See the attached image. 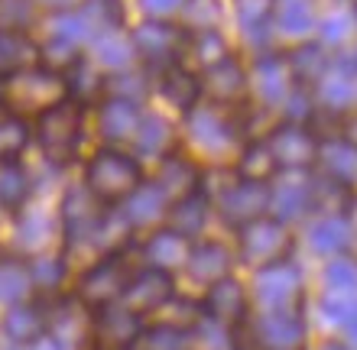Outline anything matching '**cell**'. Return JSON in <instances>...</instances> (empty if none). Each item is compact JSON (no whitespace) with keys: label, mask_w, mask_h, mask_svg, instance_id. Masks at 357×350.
Returning <instances> with one entry per match:
<instances>
[{"label":"cell","mask_w":357,"mask_h":350,"mask_svg":"<svg viewBox=\"0 0 357 350\" xmlns=\"http://www.w3.org/2000/svg\"><path fill=\"white\" fill-rule=\"evenodd\" d=\"M244 107H215L198 104L182 117V150L192 159H227L237 156L241 146L254 136H247Z\"/></svg>","instance_id":"obj_1"},{"label":"cell","mask_w":357,"mask_h":350,"mask_svg":"<svg viewBox=\"0 0 357 350\" xmlns=\"http://www.w3.org/2000/svg\"><path fill=\"white\" fill-rule=\"evenodd\" d=\"M85 120L88 107L75 97H66L29 123V133H33V143H36L43 162H49L52 169H66L78 162L82 143H85Z\"/></svg>","instance_id":"obj_2"},{"label":"cell","mask_w":357,"mask_h":350,"mask_svg":"<svg viewBox=\"0 0 357 350\" xmlns=\"http://www.w3.org/2000/svg\"><path fill=\"white\" fill-rule=\"evenodd\" d=\"M143 182H146L143 159H137L133 150L123 146H98L85 159V172H82V185L104 208H121Z\"/></svg>","instance_id":"obj_3"},{"label":"cell","mask_w":357,"mask_h":350,"mask_svg":"<svg viewBox=\"0 0 357 350\" xmlns=\"http://www.w3.org/2000/svg\"><path fill=\"white\" fill-rule=\"evenodd\" d=\"M0 95H3V104H7L10 117L33 123L43 111H49L59 101H66L68 85L62 72H52V68L33 62L26 68L0 75Z\"/></svg>","instance_id":"obj_4"},{"label":"cell","mask_w":357,"mask_h":350,"mask_svg":"<svg viewBox=\"0 0 357 350\" xmlns=\"http://www.w3.org/2000/svg\"><path fill=\"white\" fill-rule=\"evenodd\" d=\"M137 266L130 263V250H117V253H104L98 260L82 269V276L75 279V295L78 302L85 305L88 312H98V308H107V305H117L123 299V289L130 283V276Z\"/></svg>","instance_id":"obj_5"},{"label":"cell","mask_w":357,"mask_h":350,"mask_svg":"<svg viewBox=\"0 0 357 350\" xmlns=\"http://www.w3.org/2000/svg\"><path fill=\"white\" fill-rule=\"evenodd\" d=\"M185 39L188 33L172 19H143L130 29L133 52L146 75H160L162 68L178 65L185 52Z\"/></svg>","instance_id":"obj_6"},{"label":"cell","mask_w":357,"mask_h":350,"mask_svg":"<svg viewBox=\"0 0 357 350\" xmlns=\"http://www.w3.org/2000/svg\"><path fill=\"white\" fill-rule=\"evenodd\" d=\"M237 260L254 269H264V266L282 263L292 256V230L286 224H280L276 218H260L254 224L237 230Z\"/></svg>","instance_id":"obj_7"},{"label":"cell","mask_w":357,"mask_h":350,"mask_svg":"<svg viewBox=\"0 0 357 350\" xmlns=\"http://www.w3.org/2000/svg\"><path fill=\"white\" fill-rule=\"evenodd\" d=\"M172 299H176V276L143 263L133 269L130 283L123 289L121 305H127L133 315H140L143 321H146L153 315H160Z\"/></svg>","instance_id":"obj_8"},{"label":"cell","mask_w":357,"mask_h":350,"mask_svg":"<svg viewBox=\"0 0 357 350\" xmlns=\"http://www.w3.org/2000/svg\"><path fill=\"white\" fill-rule=\"evenodd\" d=\"M254 299L264 312H282L299 308L302 302V273L292 260L264 266L254 273Z\"/></svg>","instance_id":"obj_9"},{"label":"cell","mask_w":357,"mask_h":350,"mask_svg":"<svg viewBox=\"0 0 357 350\" xmlns=\"http://www.w3.org/2000/svg\"><path fill=\"white\" fill-rule=\"evenodd\" d=\"M250 97V68L241 62L237 52L218 62L215 68L202 72V101L215 107H244Z\"/></svg>","instance_id":"obj_10"},{"label":"cell","mask_w":357,"mask_h":350,"mask_svg":"<svg viewBox=\"0 0 357 350\" xmlns=\"http://www.w3.org/2000/svg\"><path fill=\"white\" fill-rule=\"evenodd\" d=\"M215 211L221 214V221H225L227 228H234V230L247 228V224L266 218V211H270V185L234 179L215 198Z\"/></svg>","instance_id":"obj_11"},{"label":"cell","mask_w":357,"mask_h":350,"mask_svg":"<svg viewBox=\"0 0 357 350\" xmlns=\"http://www.w3.org/2000/svg\"><path fill=\"white\" fill-rule=\"evenodd\" d=\"M264 140L273 150L276 162H280V169L302 172V169H309V166H315L319 140H315V133H312L305 123L280 120L276 127H270V133H266Z\"/></svg>","instance_id":"obj_12"},{"label":"cell","mask_w":357,"mask_h":350,"mask_svg":"<svg viewBox=\"0 0 357 350\" xmlns=\"http://www.w3.org/2000/svg\"><path fill=\"white\" fill-rule=\"evenodd\" d=\"M198 305H202V315L208 321H218L225 328H244L247 315H250V292L237 276H227L221 283L208 285Z\"/></svg>","instance_id":"obj_13"},{"label":"cell","mask_w":357,"mask_h":350,"mask_svg":"<svg viewBox=\"0 0 357 350\" xmlns=\"http://www.w3.org/2000/svg\"><path fill=\"white\" fill-rule=\"evenodd\" d=\"M143 318L133 315L127 305H107L91 312V344L94 350H123L133 347L143 331Z\"/></svg>","instance_id":"obj_14"},{"label":"cell","mask_w":357,"mask_h":350,"mask_svg":"<svg viewBox=\"0 0 357 350\" xmlns=\"http://www.w3.org/2000/svg\"><path fill=\"white\" fill-rule=\"evenodd\" d=\"M250 341L264 350H302L305 344V318L299 308H282V312H260L254 321Z\"/></svg>","instance_id":"obj_15"},{"label":"cell","mask_w":357,"mask_h":350,"mask_svg":"<svg viewBox=\"0 0 357 350\" xmlns=\"http://www.w3.org/2000/svg\"><path fill=\"white\" fill-rule=\"evenodd\" d=\"M0 331L7 337V344L17 347H33L39 337H46L49 331V302L46 299H26V302L13 305L0 318Z\"/></svg>","instance_id":"obj_16"},{"label":"cell","mask_w":357,"mask_h":350,"mask_svg":"<svg viewBox=\"0 0 357 350\" xmlns=\"http://www.w3.org/2000/svg\"><path fill=\"white\" fill-rule=\"evenodd\" d=\"M98 107V133L104 136V146H123L133 143L137 130L143 120V107L133 101H121V97H104Z\"/></svg>","instance_id":"obj_17"},{"label":"cell","mask_w":357,"mask_h":350,"mask_svg":"<svg viewBox=\"0 0 357 350\" xmlns=\"http://www.w3.org/2000/svg\"><path fill=\"white\" fill-rule=\"evenodd\" d=\"M234 260H237V253L227 244H221V240H195L192 250H188L185 269L195 283H202L208 289V285H215L231 276Z\"/></svg>","instance_id":"obj_18"},{"label":"cell","mask_w":357,"mask_h":350,"mask_svg":"<svg viewBox=\"0 0 357 350\" xmlns=\"http://www.w3.org/2000/svg\"><path fill=\"white\" fill-rule=\"evenodd\" d=\"M211 214H215V201L208 198L202 189H195V191H188V195L172 201L169 211H166L162 228L176 230V234H182L185 240L195 244V240H202V234H205Z\"/></svg>","instance_id":"obj_19"},{"label":"cell","mask_w":357,"mask_h":350,"mask_svg":"<svg viewBox=\"0 0 357 350\" xmlns=\"http://www.w3.org/2000/svg\"><path fill=\"white\" fill-rule=\"evenodd\" d=\"M250 88H257V95L264 104H286V97L296 85L289 78V65H286V56L280 52H260L250 68Z\"/></svg>","instance_id":"obj_20"},{"label":"cell","mask_w":357,"mask_h":350,"mask_svg":"<svg viewBox=\"0 0 357 350\" xmlns=\"http://www.w3.org/2000/svg\"><path fill=\"white\" fill-rule=\"evenodd\" d=\"M156 91H160L162 101L172 111H178V114L185 117L188 111H195L202 104V75L178 62V65L162 68L160 75H156Z\"/></svg>","instance_id":"obj_21"},{"label":"cell","mask_w":357,"mask_h":350,"mask_svg":"<svg viewBox=\"0 0 357 350\" xmlns=\"http://www.w3.org/2000/svg\"><path fill=\"white\" fill-rule=\"evenodd\" d=\"M202 162L192 159L182 146L178 150H172L169 156H162L160 159V172H156V185H160L166 195H169V201L182 198V195H188V191L202 189Z\"/></svg>","instance_id":"obj_22"},{"label":"cell","mask_w":357,"mask_h":350,"mask_svg":"<svg viewBox=\"0 0 357 350\" xmlns=\"http://www.w3.org/2000/svg\"><path fill=\"white\" fill-rule=\"evenodd\" d=\"M169 195L156 185V182H143L140 189L133 191L130 198L123 201L121 208V218L127 221V228L137 234V230L143 228H153V224H160V221H166V211H169Z\"/></svg>","instance_id":"obj_23"},{"label":"cell","mask_w":357,"mask_h":350,"mask_svg":"<svg viewBox=\"0 0 357 350\" xmlns=\"http://www.w3.org/2000/svg\"><path fill=\"white\" fill-rule=\"evenodd\" d=\"M315 208V191H312L309 179H286L280 185H270V218L289 228L292 221L305 218Z\"/></svg>","instance_id":"obj_24"},{"label":"cell","mask_w":357,"mask_h":350,"mask_svg":"<svg viewBox=\"0 0 357 350\" xmlns=\"http://www.w3.org/2000/svg\"><path fill=\"white\" fill-rule=\"evenodd\" d=\"M286 65H289L292 85L305 88V91H315V85L328 75L331 58H328V52H325L321 42H315V39H302V42H296V46L286 52Z\"/></svg>","instance_id":"obj_25"},{"label":"cell","mask_w":357,"mask_h":350,"mask_svg":"<svg viewBox=\"0 0 357 350\" xmlns=\"http://www.w3.org/2000/svg\"><path fill=\"white\" fill-rule=\"evenodd\" d=\"M188 250H192V240H185L182 234L169 228L153 230L146 240L140 244V256L146 266H156V269H166V273L176 276V269H185Z\"/></svg>","instance_id":"obj_26"},{"label":"cell","mask_w":357,"mask_h":350,"mask_svg":"<svg viewBox=\"0 0 357 350\" xmlns=\"http://www.w3.org/2000/svg\"><path fill=\"white\" fill-rule=\"evenodd\" d=\"M133 156L137 159H162V156H169L172 150H178V133L166 117L160 114H143L140 120V130L133 136Z\"/></svg>","instance_id":"obj_27"},{"label":"cell","mask_w":357,"mask_h":350,"mask_svg":"<svg viewBox=\"0 0 357 350\" xmlns=\"http://www.w3.org/2000/svg\"><path fill=\"white\" fill-rule=\"evenodd\" d=\"M234 175L244 182H257V185H270L276 175H280V162L273 156V150L266 146V140L254 136V140H247L241 146V152L234 156Z\"/></svg>","instance_id":"obj_28"},{"label":"cell","mask_w":357,"mask_h":350,"mask_svg":"<svg viewBox=\"0 0 357 350\" xmlns=\"http://www.w3.org/2000/svg\"><path fill=\"white\" fill-rule=\"evenodd\" d=\"M26 269H29V283H33V295L36 299H56L62 295V285L68 279V260L66 253H36L26 256Z\"/></svg>","instance_id":"obj_29"},{"label":"cell","mask_w":357,"mask_h":350,"mask_svg":"<svg viewBox=\"0 0 357 350\" xmlns=\"http://www.w3.org/2000/svg\"><path fill=\"white\" fill-rule=\"evenodd\" d=\"M33 172L23 166V159H7L0 162V211L7 214H20L33 198Z\"/></svg>","instance_id":"obj_30"},{"label":"cell","mask_w":357,"mask_h":350,"mask_svg":"<svg viewBox=\"0 0 357 350\" xmlns=\"http://www.w3.org/2000/svg\"><path fill=\"white\" fill-rule=\"evenodd\" d=\"M315 166L321 169V175L335 185H344L351 189L357 179V152L351 150L348 143L335 136V140H321L319 143V156H315Z\"/></svg>","instance_id":"obj_31"},{"label":"cell","mask_w":357,"mask_h":350,"mask_svg":"<svg viewBox=\"0 0 357 350\" xmlns=\"http://www.w3.org/2000/svg\"><path fill=\"white\" fill-rule=\"evenodd\" d=\"M88 56H91L107 75H117V72H127V68L137 65V52H133L130 33H123V29H114V33L98 36L91 46H88Z\"/></svg>","instance_id":"obj_32"},{"label":"cell","mask_w":357,"mask_h":350,"mask_svg":"<svg viewBox=\"0 0 357 350\" xmlns=\"http://www.w3.org/2000/svg\"><path fill=\"white\" fill-rule=\"evenodd\" d=\"M52 237L59 234V214H49V211H36V208H23L17 214V240L29 250V256L46 253Z\"/></svg>","instance_id":"obj_33"},{"label":"cell","mask_w":357,"mask_h":350,"mask_svg":"<svg viewBox=\"0 0 357 350\" xmlns=\"http://www.w3.org/2000/svg\"><path fill=\"white\" fill-rule=\"evenodd\" d=\"M234 49L221 36V29H211V33H195V36L185 39V52H182V65H188L192 72H208L215 68L218 62H225Z\"/></svg>","instance_id":"obj_34"},{"label":"cell","mask_w":357,"mask_h":350,"mask_svg":"<svg viewBox=\"0 0 357 350\" xmlns=\"http://www.w3.org/2000/svg\"><path fill=\"white\" fill-rule=\"evenodd\" d=\"M351 244V221L348 214H325L312 221L309 228V246L321 256H338Z\"/></svg>","instance_id":"obj_35"},{"label":"cell","mask_w":357,"mask_h":350,"mask_svg":"<svg viewBox=\"0 0 357 350\" xmlns=\"http://www.w3.org/2000/svg\"><path fill=\"white\" fill-rule=\"evenodd\" d=\"M33 299V283H29L26 260L20 256H0V308L7 312L13 305Z\"/></svg>","instance_id":"obj_36"},{"label":"cell","mask_w":357,"mask_h":350,"mask_svg":"<svg viewBox=\"0 0 357 350\" xmlns=\"http://www.w3.org/2000/svg\"><path fill=\"white\" fill-rule=\"evenodd\" d=\"M234 13L250 42H260V39L266 42L273 26V13H276V0H234Z\"/></svg>","instance_id":"obj_37"},{"label":"cell","mask_w":357,"mask_h":350,"mask_svg":"<svg viewBox=\"0 0 357 350\" xmlns=\"http://www.w3.org/2000/svg\"><path fill=\"white\" fill-rule=\"evenodd\" d=\"M315 91H319V101H315L319 107H328V111H338V114H344V107H348L351 101H354V95H357L354 75L331 65L328 75H325L319 85H315Z\"/></svg>","instance_id":"obj_38"},{"label":"cell","mask_w":357,"mask_h":350,"mask_svg":"<svg viewBox=\"0 0 357 350\" xmlns=\"http://www.w3.org/2000/svg\"><path fill=\"white\" fill-rule=\"evenodd\" d=\"M221 17H225L221 0H182L178 26L185 29L188 36H195V33H211V29L221 26Z\"/></svg>","instance_id":"obj_39"},{"label":"cell","mask_w":357,"mask_h":350,"mask_svg":"<svg viewBox=\"0 0 357 350\" xmlns=\"http://www.w3.org/2000/svg\"><path fill=\"white\" fill-rule=\"evenodd\" d=\"M273 26L289 33V36H309L315 29V10L309 0H276Z\"/></svg>","instance_id":"obj_40"},{"label":"cell","mask_w":357,"mask_h":350,"mask_svg":"<svg viewBox=\"0 0 357 350\" xmlns=\"http://www.w3.org/2000/svg\"><path fill=\"white\" fill-rule=\"evenodd\" d=\"M133 350H192V334L166 321H153L143 324Z\"/></svg>","instance_id":"obj_41"},{"label":"cell","mask_w":357,"mask_h":350,"mask_svg":"<svg viewBox=\"0 0 357 350\" xmlns=\"http://www.w3.org/2000/svg\"><path fill=\"white\" fill-rule=\"evenodd\" d=\"M36 17H39L36 0H0V33L33 36Z\"/></svg>","instance_id":"obj_42"},{"label":"cell","mask_w":357,"mask_h":350,"mask_svg":"<svg viewBox=\"0 0 357 350\" xmlns=\"http://www.w3.org/2000/svg\"><path fill=\"white\" fill-rule=\"evenodd\" d=\"M150 75L143 68H127L117 75H107V95L104 97H121V101H133L143 104V97L150 95Z\"/></svg>","instance_id":"obj_43"},{"label":"cell","mask_w":357,"mask_h":350,"mask_svg":"<svg viewBox=\"0 0 357 350\" xmlns=\"http://www.w3.org/2000/svg\"><path fill=\"white\" fill-rule=\"evenodd\" d=\"M29 143H33V133H29V123L26 120L10 117V120L0 123V162L20 159Z\"/></svg>","instance_id":"obj_44"},{"label":"cell","mask_w":357,"mask_h":350,"mask_svg":"<svg viewBox=\"0 0 357 350\" xmlns=\"http://www.w3.org/2000/svg\"><path fill=\"white\" fill-rule=\"evenodd\" d=\"M357 312V292H325L321 295V318L328 324H344Z\"/></svg>","instance_id":"obj_45"},{"label":"cell","mask_w":357,"mask_h":350,"mask_svg":"<svg viewBox=\"0 0 357 350\" xmlns=\"http://www.w3.org/2000/svg\"><path fill=\"white\" fill-rule=\"evenodd\" d=\"M325 289L328 292H357V263L348 256H335L325 266Z\"/></svg>","instance_id":"obj_46"},{"label":"cell","mask_w":357,"mask_h":350,"mask_svg":"<svg viewBox=\"0 0 357 350\" xmlns=\"http://www.w3.org/2000/svg\"><path fill=\"white\" fill-rule=\"evenodd\" d=\"M348 29H351V19L348 17H341V13H331L325 23L319 26L321 33V46H338V42H344L348 39Z\"/></svg>","instance_id":"obj_47"},{"label":"cell","mask_w":357,"mask_h":350,"mask_svg":"<svg viewBox=\"0 0 357 350\" xmlns=\"http://www.w3.org/2000/svg\"><path fill=\"white\" fill-rule=\"evenodd\" d=\"M140 10L146 13V19H169L182 10V0H140Z\"/></svg>","instance_id":"obj_48"},{"label":"cell","mask_w":357,"mask_h":350,"mask_svg":"<svg viewBox=\"0 0 357 350\" xmlns=\"http://www.w3.org/2000/svg\"><path fill=\"white\" fill-rule=\"evenodd\" d=\"M85 3V0H36L39 10H46L49 17H56V13H68V10H78Z\"/></svg>","instance_id":"obj_49"},{"label":"cell","mask_w":357,"mask_h":350,"mask_svg":"<svg viewBox=\"0 0 357 350\" xmlns=\"http://www.w3.org/2000/svg\"><path fill=\"white\" fill-rule=\"evenodd\" d=\"M341 140H344L351 150L357 152V114L344 117V123H341Z\"/></svg>","instance_id":"obj_50"},{"label":"cell","mask_w":357,"mask_h":350,"mask_svg":"<svg viewBox=\"0 0 357 350\" xmlns=\"http://www.w3.org/2000/svg\"><path fill=\"white\" fill-rule=\"evenodd\" d=\"M344 334H348V344H354L357 347V312H354V318L344 324Z\"/></svg>","instance_id":"obj_51"},{"label":"cell","mask_w":357,"mask_h":350,"mask_svg":"<svg viewBox=\"0 0 357 350\" xmlns=\"http://www.w3.org/2000/svg\"><path fill=\"white\" fill-rule=\"evenodd\" d=\"M321 350H351V347L341 341H328V344H321Z\"/></svg>","instance_id":"obj_52"},{"label":"cell","mask_w":357,"mask_h":350,"mask_svg":"<svg viewBox=\"0 0 357 350\" xmlns=\"http://www.w3.org/2000/svg\"><path fill=\"white\" fill-rule=\"evenodd\" d=\"M3 120H10V114H7V104H3V95H0V123Z\"/></svg>","instance_id":"obj_53"},{"label":"cell","mask_w":357,"mask_h":350,"mask_svg":"<svg viewBox=\"0 0 357 350\" xmlns=\"http://www.w3.org/2000/svg\"><path fill=\"white\" fill-rule=\"evenodd\" d=\"M0 350H29V347H17V344H3Z\"/></svg>","instance_id":"obj_54"},{"label":"cell","mask_w":357,"mask_h":350,"mask_svg":"<svg viewBox=\"0 0 357 350\" xmlns=\"http://www.w3.org/2000/svg\"><path fill=\"white\" fill-rule=\"evenodd\" d=\"M0 256H3V246H0Z\"/></svg>","instance_id":"obj_55"},{"label":"cell","mask_w":357,"mask_h":350,"mask_svg":"<svg viewBox=\"0 0 357 350\" xmlns=\"http://www.w3.org/2000/svg\"><path fill=\"white\" fill-rule=\"evenodd\" d=\"M123 350H133V347H123Z\"/></svg>","instance_id":"obj_56"}]
</instances>
